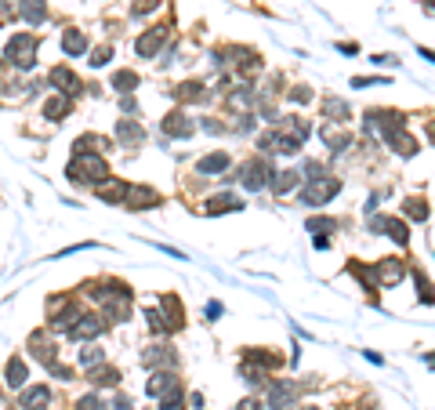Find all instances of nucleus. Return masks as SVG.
I'll return each mask as SVG.
<instances>
[{
	"label": "nucleus",
	"mask_w": 435,
	"mask_h": 410,
	"mask_svg": "<svg viewBox=\"0 0 435 410\" xmlns=\"http://www.w3.org/2000/svg\"><path fill=\"white\" fill-rule=\"evenodd\" d=\"M298 171H280V175H272V189H276V193H290V189L298 185Z\"/></svg>",
	"instance_id": "31"
},
{
	"label": "nucleus",
	"mask_w": 435,
	"mask_h": 410,
	"mask_svg": "<svg viewBox=\"0 0 435 410\" xmlns=\"http://www.w3.org/2000/svg\"><path fill=\"white\" fill-rule=\"evenodd\" d=\"M323 142L330 146V153H345L352 146V135L341 131V128H334V123H327V128H323Z\"/></svg>",
	"instance_id": "24"
},
{
	"label": "nucleus",
	"mask_w": 435,
	"mask_h": 410,
	"mask_svg": "<svg viewBox=\"0 0 435 410\" xmlns=\"http://www.w3.org/2000/svg\"><path fill=\"white\" fill-rule=\"evenodd\" d=\"M99 359H102V349H94V345H91V349H84V352H80V364H84V367H94Z\"/></svg>",
	"instance_id": "39"
},
{
	"label": "nucleus",
	"mask_w": 435,
	"mask_h": 410,
	"mask_svg": "<svg viewBox=\"0 0 435 410\" xmlns=\"http://www.w3.org/2000/svg\"><path fill=\"white\" fill-rule=\"evenodd\" d=\"M91 298L102 305V316H105V320H117V323H120V320L131 316V291L120 287V283H102V287L94 291Z\"/></svg>",
	"instance_id": "1"
},
{
	"label": "nucleus",
	"mask_w": 435,
	"mask_h": 410,
	"mask_svg": "<svg viewBox=\"0 0 435 410\" xmlns=\"http://www.w3.org/2000/svg\"><path fill=\"white\" fill-rule=\"evenodd\" d=\"M19 11H22V19L26 22H44V0H19Z\"/></svg>",
	"instance_id": "29"
},
{
	"label": "nucleus",
	"mask_w": 435,
	"mask_h": 410,
	"mask_svg": "<svg viewBox=\"0 0 435 410\" xmlns=\"http://www.w3.org/2000/svg\"><path fill=\"white\" fill-rule=\"evenodd\" d=\"M207 316L218 320V316H221V305H218V302H211V305H207Z\"/></svg>",
	"instance_id": "47"
},
{
	"label": "nucleus",
	"mask_w": 435,
	"mask_h": 410,
	"mask_svg": "<svg viewBox=\"0 0 435 410\" xmlns=\"http://www.w3.org/2000/svg\"><path fill=\"white\" fill-rule=\"evenodd\" d=\"M370 232H384L389 240H395V244H407L410 240V232H407V225L399 222V218H370Z\"/></svg>",
	"instance_id": "8"
},
{
	"label": "nucleus",
	"mask_w": 435,
	"mask_h": 410,
	"mask_svg": "<svg viewBox=\"0 0 435 410\" xmlns=\"http://www.w3.org/2000/svg\"><path fill=\"white\" fill-rule=\"evenodd\" d=\"M142 364L145 367H174V364H178V356H174L171 345H149L145 356H142Z\"/></svg>",
	"instance_id": "12"
},
{
	"label": "nucleus",
	"mask_w": 435,
	"mask_h": 410,
	"mask_svg": "<svg viewBox=\"0 0 435 410\" xmlns=\"http://www.w3.org/2000/svg\"><path fill=\"white\" fill-rule=\"evenodd\" d=\"M323 105H327V113H330V117H337V120H348V102H341V99H327Z\"/></svg>",
	"instance_id": "37"
},
{
	"label": "nucleus",
	"mask_w": 435,
	"mask_h": 410,
	"mask_svg": "<svg viewBox=\"0 0 435 410\" xmlns=\"http://www.w3.org/2000/svg\"><path fill=\"white\" fill-rule=\"evenodd\" d=\"M117 138L123 142V146H127V149H135V146H142V138H145V131L138 128V123H135V120H120V123H117Z\"/></svg>",
	"instance_id": "21"
},
{
	"label": "nucleus",
	"mask_w": 435,
	"mask_h": 410,
	"mask_svg": "<svg viewBox=\"0 0 435 410\" xmlns=\"http://www.w3.org/2000/svg\"><path fill=\"white\" fill-rule=\"evenodd\" d=\"M4 377H8V385L11 388H22L26 385V359H8V367H4Z\"/></svg>",
	"instance_id": "27"
},
{
	"label": "nucleus",
	"mask_w": 435,
	"mask_h": 410,
	"mask_svg": "<svg viewBox=\"0 0 435 410\" xmlns=\"http://www.w3.org/2000/svg\"><path fill=\"white\" fill-rule=\"evenodd\" d=\"M239 207H244V200H239V196H229V193H225V196H214V200H207V214H232V211H239Z\"/></svg>",
	"instance_id": "22"
},
{
	"label": "nucleus",
	"mask_w": 435,
	"mask_h": 410,
	"mask_svg": "<svg viewBox=\"0 0 435 410\" xmlns=\"http://www.w3.org/2000/svg\"><path fill=\"white\" fill-rule=\"evenodd\" d=\"M428 15H435V0H428Z\"/></svg>",
	"instance_id": "48"
},
{
	"label": "nucleus",
	"mask_w": 435,
	"mask_h": 410,
	"mask_svg": "<svg viewBox=\"0 0 435 410\" xmlns=\"http://www.w3.org/2000/svg\"><path fill=\"white\" fill-rule=\"evenodd\" d=\"M69 178H73V182H84V185H102V182L109 178L105 156H102V153H73Z\"/></svg>",
	"instance_id": "2"
},
{
	"label": "nucleus",
	"mask_w": 435,
	"mask_h": 410,
	"mask_svg": "<svg viewBox=\"0 0 435 410\" xmlns=\"http://www.w3.org/2000/svg\"><path fill=\"white\" fill-rule=\"evenodd\" d=\"M192 131H196V123H192L185 113H171V117L164 120V135H167V138H189Z\"/></svg>",
	"instance_id": "15"
},
{
	"label": "nucleus",
	"mask_w": 435,
	"mask_h": 410,
	"mask_svg": "<svg viewBox=\"0 0 435 410\" xmlns=\"http://www.w3.org/2000/svg\"><path fill=\"white\" fill-rule=\"evenodd\" d=\"M51 84L62 87V94H69V99H73V94L80 91V76L73 69H66V66H58V69H51Z\"/></svg>",
	"instance_id": "18"
},
{
	"label": "nucleus",
	"mask_w": 435,
	"mask_h": 410,
	"mask_svg": "<svg viewBox=\"0 0 435 410\" xmlns=\"http://www.w3.org/2000/svg\"><path fill=\"white\" fill-rule=\"evenodd\" d=\"M109 58H112V47H99V51L91 55V66H105Z\"/></svg>",
	"instance_id": "42"
},
{
	"label": "nucleus",
	"mask_w": 435,
	"mask_h": 410,
	"mask_svg": "<svg viewBox=\"0 0 435 410\" xmlns=\"http://www.w3.org/2000/svg\"><path fill=\"white\" fill-rule=\"evenodd\" d=\"M174 94H178L182 102H207V99H211V94H207V87H203L200 80H185V84H178V91H174Z\"/></svg>",
	"instance_id": "25"
},
{
	"label": "nucleus",
	"mask_w": 435,
	"mask_h": 410,
	"mask_svg": "<svg viewBox=\"0 0 435 410\" xmlns=\"http://www.w3.org/2000/svg\"><path fill=\"white\" fill-rule=\"evenodd\" d=\"M156 4H160V0H135V15H149Z\"/></svg>",
	"instance_id": "43"
},
{
	"label": "nucleus",
	"mask_w": 435,
	"mask_h": 410,
	"mask_svg": "<svg viewBox=\"0 0 435 410\" xmlns=\"http://www.w3.org/2000/svg\"><path fill=\"white\" fill-rule=\"evenodd\" d=\"M229 109H232V113H250V109H254V87L247 84V87L229 91Z\"/></svg>",
	"instance_id": "20"
},
{
	"label": "nucleus",
	"mask_w": 435,
	"mask_h": 410,
	"mask_svg": "<svg viewBox=\"0 0 435 410\" xmlns=\"http://www.w3.org/2000/svg\"><path fill=\"white\" fill-rule=\"evenodd\" d=\"M337 193H341V182L330 178V175H319V178H309V185L301 189V200L309 203V207H319V203L334 200Z\"/></svg>",
	"instance_id": "5"
},
{
	"label": "nucleus",
	"mask_w": 435,
	"mask_h": 410,
	"mask_svg": "<svg viewBox=\"0 0 435 410\" xmlns=\"http://www.w3.org/2000/svg\"><path fill=\"white\" fill-rule=\"evenodd\" d=\"M145 388H149V396L160 400V410H178V407H182V382H178L171 370L153 374Z\"/></svg>",
	"instance_id": "3"
},
{
	"label": "nucleus",
	"mask_w": 435,
	"mask_h": 410,
	"mask_svg": "<svg viewBox=\"0 0 435 410\" xmlns=\"http://www.w3.org/2000/svg\"><path fill=\"white\" fill-rule=\"evenodd\" d=\"M309 410H316V407H309Z\"/></svg>",
	"instance_id": "50"
},
{
	"label": "nucleus",
	"mask_w": 435,
	"mask_h": 410,
	"mask_svg": "<svg viewBox=\"0 0 435 410\" xmlns=\"http://www.w3.org/2000/svg\"><path fill=\"white\" fill-rule=\"evenodd\" d=\"M69 109H73V99L58 91V94H51V99L44 102V117H47V120H62V117L69 113Z\"/></svg>",
	"instance_id": "19"
},
{
	"label": "nucleus",
	"mask_w": 435,
	"mask_h": 410,
	"mask_svg": "<svg viewBox=\"0 0 435 410\" xmlns=\"http://www.w3.org/2000/svg\"><path fill=\"white\" fill-rule=\"evenodd\" d=\"M117 410H135V403L127 400V396H117Z\"/></svg>",
	"instance_id": "46"
},
{
	"label": "nucleus",
	"mask_w": 435,
	"mask_h": 410,
	"mask_svg": "<svg viewBox=\"0 0 435 410\" xmlns=\"http://www.w3.org/2000/svg\"><path fill=\"white\" fill-rule=\"evenodd\" d=\"M102 330H105L102 316H80V323L69 330V338H73V341H91V338H99Z\"/></svg>",
	"instance_id": "13"
},
{
	"label": "nucleus",
	"mask_w": 435,
	"mask_h": 410,
	"mask_svg": "<svg viewBox=\"0 0 435 410\" xmlns=\"http://www.w3.org/2000/svg\"><path fill=\"white\" fill-rule=\"evenodd\" d=\"M62 47H66V55H84L87 51V37L76 33V29H69V33L62 37Z\"/></svg>",
	"instance_id": "30"
},
{
	"label": "nucleus",
	"mask_w": 435,
	"mask_h": 410,
	"mask_svg": "<svg viewBox=\"0 0 435 410\" xmlns=\"http://www.w3.org/2000/svg\"><path fill=\"white\" fill-rule=\"evenodd\" d=\"M384 142H389L399 156H413V153H417V138H413L410 131H402V128L389 131V135H384Z\"/></svg>",
	"instance_id": "16"
},
{
	"label": "nucleus",
	"mask_w": 435,
	"mask_h": 410,
	"mask_svg": "<svg viewBox=\"0 0 435 410\" xmlns=\"http://www.w3.org/2000/svg\"><path fill=\"white\" fill-rule=\"evenodd\" d=\"M407 218H413V222H425V218H428V203L417 200V196H410V200H407Z\"/></svg>",
	"instance_id": "35"
},
{
	"label": "nucleus",
	"mask_w": 435,
	"mask_h": 410,
	"mask_svg": "<svg viewBox=\"0 0 435 410\" xmlns=\"http://www.w3.org/2000/svg\"><path fill=\"white\" fill-rule=\"evenodd\" d=\"M164 40H167V29L164 26H153L145 37H138V44H135V51L142 55V58H149V55H156L160 47H164Z\"/></svg>",
	"instance_id": "10"
},
{
	"label": "nucleus",
	"mask_w": 435,
	"mask_h": 410,
	"mask_svg": "<svg viewBox=\"0 0 435 410\" xmlns=\"http://www.w3.org/2000/svg\"><path fill=\"white\" fill-rule=\"evenodd\" d=\"M160 305L171 312V323H174V330H178V327H182V305H178V298H174V294H164V298H160Z\"/></svg>",
	"instance_id": "33"
},
{
	"label": "nucleus",
	"mask_w": 435,
	"mask_h": 410,
	"mask_svg": "<svg viewBox=\"0 0 435 410\" xmlns=\"http://www.w3.org/2000/svg\"><path fill=\"white\" fill-rule=\"evenodd\" d=\"M145 320H149V327L156 330V334H167V330H174V323H171V320H164V312H156V309L145 312Z\"/></svg>",
	"instance_id": "34"
},
{
	"label": "nucleus",
	"mask_w": 435,
	"mask_h": 410,
	"mask_svg": "<svg viewBox=\"0 0 435 410\" xmlns=\"http://www.w3.org/2000/svg\"><path fill=\"white\" fill-rule=\"evenodd\" d=\"M236 410H262V403H257V400H244Z\"/></svg>",
	"instance_id": "45"
},
{
	"label": "nucleus",
	"mask_w": 435,
	"mask_h": 410,
	"mask_svg": "<svg viewBox=\"0 0 435 410\" xmlns=\"http://www.w3.org/2000/svg\"><path fill=\"white\" fill-rule=\"evenodd\" d=\"M428 138H432V142H435V123H432V128H428Z\"/></svg>",
	"instance_id": "49"
},
{
	"label": "nucleus",
	"mask_w": 435,
	"mask_h": 410,
	"mask_svg": "<svg viewBox=\"0 0 435 410\" xmlns=\"http://www.w3.org/2000/svg\"><path fill=\"white\" fill-rule=\"evenodd\" d=\"M76 410H105V403L99 396H84V400L76 403Z\"/></svg>",
	"instance_id": "41"
},
{
	"label": "nucleus",
	"mask_w": 435,
	"mask_h": 410,
	"mask_svg": "<svg viewBox=\"0 0 435 410\" xmlns=\"http://www.w3.org/2000/svg\"><path fill=\"white\" fill-rule=\"evenodd\" d=\"M29 349H33V356L40 359V364H44L47 370H51V367H58V356H55V345H51V341H47L44 334H33V338H29Z\"/></svg>",
	"instance_id": "14"
},
{
	"label": "nucleus",
	"mask_w": 435,
	"mask_h": 410,
	"mask_svg": "<svg viewBox=\"0 0 435 410\" xmlns=\"http://www.w3.org/2000/svg\"><path fill=\"white\" fill-rule=\"evenodd\" d=\"M298 396H301V385L298 382H276L268 388V407L272 410H290L298 403Z\"/></svg>",
	"instance_id": "7"
},
{
	"label": "nucleus",
	"mask_w": 435,
	"mask_h": 410,
	"mask_svg": "<svg viewBox=\"0 0 435 410\" xmlns=\"http://www.w3.org/2000/svg\"><path fill=\"white\" fill-rule=\"evenodd\" d=\"M268 178H272V171H268V160H262V156L247 160L244 171H239V182L247 185V193H257V189H265Z\"/></svg>",
	"instance_id": "6"
},
{
	"label": "nucleus",
	"mask_w": 435,
	"mask_h": 410,
	"mask_svg": "<svg viewBox=\"0 0 435 410\" xmlns=\"http://www.w3.org/2000/svg\"><path fill=\"white\" fill-rule=\"evenodd\" d=\"M47 403H51V392H47V385H33V388H26V392H22V400H19V407H22V410H44Z\"/></svg>",
	"instance_id": "17"
},
{
	"label": "nucleus",
	"mask_w": 435,
	"mask_h": 410,
	"mask_svg": "<svg viewBox=\"0 0 435 410\" xmlns=\"http://www.w3.org/2000/svg\"><path fill=\"white\" fill-rule=\"evenodd\" d=\"M305 229H309V232H334L337 229V222H334V218H305Z\"/></svg>",
	"instance_id": "36"
},
{
	"label": "nucleus",
	"mask_w": 435,
	"mask_h": 410,
	"mask_svg": "<svg viewBox=\"0 0 435 410\" xmlns=\"http://www.w3.org/2000/svg\"><path fill=\"white\" fill-rule=\"evenodd\" d=\"M312 99V87L309 84H298L294 91H290V102H309Z\"/></svg>",
	"instance_id": "40"
},
{
	"label": "nucleus",
	"mask_w": 435,
	"mask_h": 410,
	"mask_svg": "<svg viewBox=\"0 0 435 410\" xmlns=\"http://www.w3.org/2000/svg\"><path fill=\"white\" fill-rule=\"evenodd\" d=\"M402 276H407V265L395 262V258H384V262L374 265V280H377V283H392V287H395Z\"/></svg>",
	"instance_id": "11"
},
{
	"label": "nucleus",
	"mask_w": 435,
	"mask_h": 410,
	"mask_svg": "<svg viewBox=\"0 0 435 410\" xmlns=\"http://www.w3.org/2000/svg\"><path fill=\"white\" fill-rule=\"evenodd\" d=\"M123 203L131 211H145V207H156V203H160V193L149 189V185H127V200Z\"/></svg>",
	"instance_id": "9"
},
{
	"label": "nucleus",
	"mask_w": 435,
	"mask_h": 410,
	"mask_svg": "<svg viewBox=\"0 0 435 410\" xmlns=\"http://www.w3.org/2000/svg\"><path fill=\"white\" fill-rule=\"evenodd\" d=\"M225 167H229V156H225V153H211V156H203V160L196 164L200 175H221Z\"/></svg>",
	"instance_id": "26"
},
{
	"label": "nucleus",
	"mask_w": 435,
	"mask_h": 410,
	"mask_svg": "<svg viewBox=\"0 0 435 410\" xmlns=\"http://www.w3.org/2000/svg\"><path fill=\"white\" fill-rule=\"evenodd\" d=\"M8 62L11 66H19V69H33V62H37V37L33 33H15L8 40Z\"/></svg>",
	"instance_id": "4"
},
{
	"label": "nucleus",
	"mask_w": 435,
	"mask_h": 410,
	"mask_svg": "<svg viewBox=\"0 0 435 410\" xmlns=\"http://www.w3.org/2000/svg\"><path fill=\"white\" fill-rule=\"evenodd\" d=\"M112 87H117V91H135L138 87V73H131V69L112 73Z\"/></svg>",
	"instance_id": "32"
},
{
	"label": "nucleus",
	"mask_w": 435,
	"mask_h": 410,
	"mask_svg": "<svg viewBox=\"0 0 435 410\" xmlns=\"http://www.w3.org/2000/svg\"><path fill=\"white\" fill-rule=\"evenodd\" d=\"M417 294H421V302H428V305L435 302V294H432V283H428L421 273H417Z\"/></svg>",
	"instance_id": "38"
},
{
	"label": "nucleus",
	"mask_w": 435,
	"mask_h": 410,
	"mask_svg": "<svg viewBox=\"0 0 435 410\" xmlns=\"http://www.w3.org/2000/svg\"><path fill=\"white\" fill-rule=\"evenodd\" d=\"M94 193H99V200H109V203H120V200H127V185L120 182V178H105L99 189H94Z\"/></svg>",
	"instance_id": "23"
},
{
	"label": "nucleus",
	"mask_w": 435,
	"mask_h": 410,
	"mask_svg": "<svg viewBox=\"0 0 435 410\" xmlns=\"http://www.w3.org/2000/svg\"><path fill=\"white\" fill-rule=\"evenodd\" d=\"M120 105H123V113H131V117L138 113V102H135V99H127V94H123V102H120Z\"/></svg>",
	"instance_id": "44"
},
{
	"label": "nucleus",
	"mask_w": 435,
	"mask_h": 410,
	"mask_svg": "<svg viewBox=\"0 0 435 410\" xmlns=\"http://www.w3.org/2000/svg\"><path fill=\"white\" fill-rule=\"evenodd\" d=\"M91 385L94 388H117L120 385V370H112V367H99L91 374Z\"/></svg>",
	"instance_id": "28"
}]
</instances>
